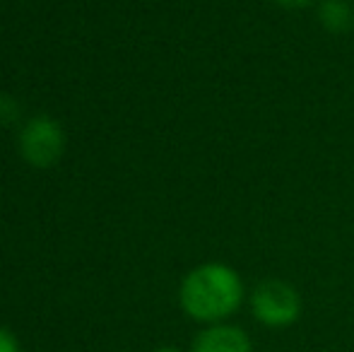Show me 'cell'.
<instances>
[{"label":"cell","instance_id":"6da1fadb","mask_svg":"<svg viewBox=\"0 0 354 352\" xmlns=\"http://www.w3.org/2000/svg\"><path fill=\"white\" fill-rule=\"evenodd\" d=\"M181 309L201 324H222L243 302V282L227 263L193 268L178 287Z\"/></svg>","mask_w":354,"mask_h":352},{"label":"cell","instance_id":"7a4b0ae2","mask_svg":"<svg viewBox=\"0 0 354 352\" xmlns=\"http://www.w3.org/2000/svg\"><path fill=\"white\" fill-rule=\"evenodd\" d=\"M251 311L268 328H284L292 326L301 314V297L289 282L270 277L258 282L251 295Z\"/></svg>","mask_w":354,"mask_h":352},{"label":"cell","instance_id":"3957f363","mask_svg":"<svg viewBox=\"0 0 354 352\" xmlns=\"http://www.w3.org/2000/svg\"><path fill=\"white\" fill-rule=\"evenodd\" d=\"M66 150V133L61 123L51 116H34L24 123L19 133V152L37 169H48L63 157Z\"/></svg>","mask_w":354,"mask_h":352},{"label":"cell","instance_id":"277c9868","mask_svg":"<svg viewBox=\"0 0 354 352\" xmlns=\"http://www.w3.org/2000/svg\"><path fill=\"white\" fill-rule=\"evenodd\" d=\"M251 338L246 331L229 324H212L201 331L193 343V352H251Z\"/></svg>","mask_w":354,"mask_h":352},{"label":"cell","instance_id":"5b68a950","mask_svg":"<svg viewBox=\"0 0 354 352\" xmlns=\"http://www.w3.org/2000/svg\"><path fill=\"white\" fill-rule=\"evenodd\" d=\"M318 17H321L323 27H326L328 32L345 34V32H350L354 24V10L347 0H326V3L321 5Z\"/></svg>","mask_w":354,"mask_h":352},{"label":"cell","instance_id":"8992f818","mask_svg":"<svg viewBox=\"0 0 354 352\" xmlns=\"http://www.w3.org/2000/svg\"><path fill=\"white\" fill-rule=\"evenodd\" d=\"M19 116V106L12 97L8 94H0V126H10L12 121H17Z\"/></svg>","mask_w":354,"mask_h":352},{"label":"cell","instance_id":"52a82bcc","mask_svg":"<svg viewBox=\"0 0 354 352\" xmlns=\"http://www.w3.org/2000/svg\"><path fill=\"white\" fill-rule=\"evenodd\" d=\"M0 352H19V340L15 338L12 331L0 326Z\"/></svg>","mask_w":354,"mask_h":352},{"label":"cell","instance_id":"ba28073f","mask_svg":"<svg viewBox=\"0 0 354 352\" xmlns=\"http://www.w3.org/2000/svg\"><path fill=\"white\" fill-rule=\"evenodd\" d=\"M277 5H282V8H306V5H311L313 0H275Z\"/></svg>","mask_w":354,"mask_h":352},{"label":"cell","instance_id":"9c48e42d","mask_svg":"<svg viewBox=\"0 0 354 352\" xmlns=\"http://www.w3.org/2000/svg\"><path fill=\"white\" fill-rule=\"evenodd\" d=\"M154 352H181V350H176V348H159V350H154Z\"/></svg>","mask_w":354,"mask_h":352}]
</instances>
